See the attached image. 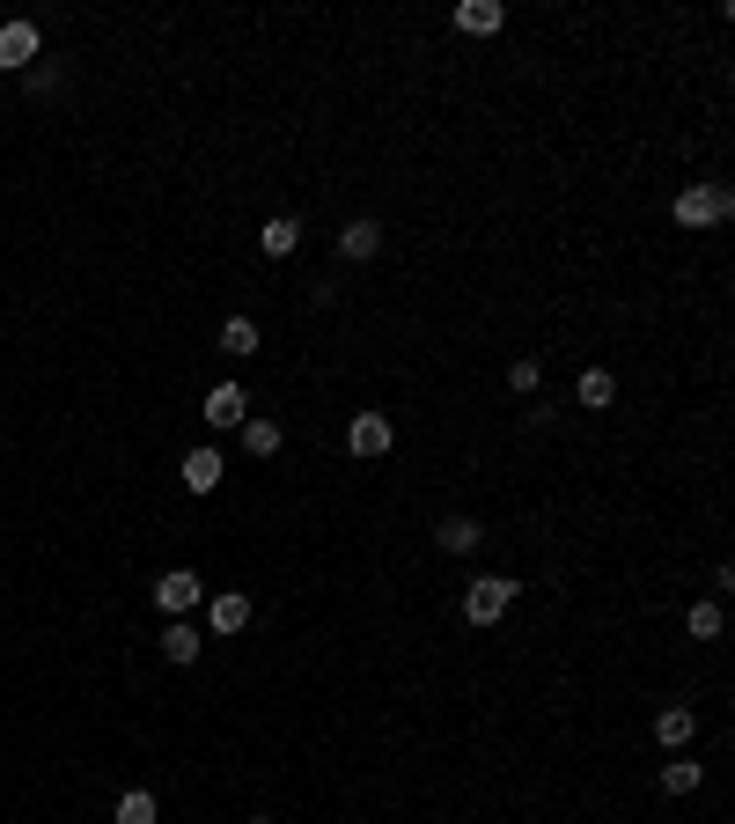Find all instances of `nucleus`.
<instances>
[{
  "label": "nucleus",
  "mask_w": 735,
  "mask_h": 824,
  "mask_svg": "<svg viewBox=\"0 0 735 824\" xmlns=\"http://www.w3.org/2000/svg\"><path fill=\"white\" fill-rule=\"evenodd\" d=\"M44 60V30L30 16L15 22H0V74H30V66Z\"/></svg>",
  "instance_id": "2"
},
{
  "label": "nucleus",
  "mask_w": 735,
  "mask_h": 824,
  "mask_svg": "<svg viewBox=\"0 0 735 824\" xmlns=\"http://www.w3.org/2000/svg\"><path fill=\"white\" fill-rule=\"evenodd\" d=\"M155 817H163V803H155L147 787H125L118 795V824H155Z\"/></svg>",
  "instance_id": "17"
},
{
  "label": "nucleus",
  "mask_w": 735,
  "mask_h": 824,
  "mask_svg": "<svg viewBox=\"0 0 735 824\" xmlns=\"http://www.w3.org/2000/svg\"><path fill=\"white\" fill-rule=\"evenodd\" d=\"M244 450L272 456V450H280V420H244Z\"/></svg>",
  "instance_id": "18"
},
{
  "label": "nucleus",
  "mask_w": 735,
  "mask_h": 824,
  "mask_svg": "<svg viewBox=\"0 0 735 824\" xmlns=\"http://www.w3.org/2000/svg\"><path fill=\"white\" fill-rule=\"evenodd\" d=\"M670 214H676V228H714V222H728V214H735V192L728 185H684Z\"/></svg>",
  "instance_id": "1"
},
{
  "label": "nucleus",
  "mask_w": 735,
  "mask_h": 824,
  "mask_svg": "<svg viewBox=\"0 0 735 824\" xmlns=\"http://www.w3.org/2000/svg\"><path fill=\"white\" fill-rule=\"evenodd\" d=\"M434 545H442V553H478V523H470V515H449V523L434 531Z\"/></svg>",
  "instance_id": "14"
},
{
  "label": "nucleus",
  "mask_w": 735,
  "mask_h": 824,
  "mask_svg": "<svg viewBox=\"0 0 735 824\" xmlns=\"http://www.w3.org/2000/svg\"><path fill=\"white\" fill-rule=\"evenodd\" d=\"M684 626H692V640H714V634H721V604H714V597L692 604V611H684Z\"/></svg>",
  "instance_id": "20"
},
{
  "label": "nucleus",
  "mask_w": 735,
  "mask_h": 824,
  "mask_svg": "<svg viewBox=\"0 0 735 824\" xmlns=\"http://www.w3.org/2000/svg\"><path fill=\"white\" fill-rule=\"evenodd\" d=\"M692 737H698V714H692V707H662V714H654V743H670V751H684Z\"/></svg>",
  "instance_id": "10"
},
{
  "label": "nucleus",
  "mask_w": 735,
  "mask_h": 824,
  "mask_svg": "<svg viewBox=\"0 0 735 824\" xmlns=\"http://www.w3.org/2000/svg\"><path fill=\"white\" fill-rule=\"evenodd\" d=\"M258 250H266V258H294V250H302V222H294V214H272V222L258 228Z\"/></svg>",
  "instance_id": "8"
},
{
  "label": "nucleus",
  "mask_w": 735,
  "mask_h": 824,
  "mask_svg": "<svg viewBox=\"0 0 735 824\" xmlns=\"http://www.w3.org/2000/svg\"><path fill=\"white\" fill-rule=\"evenodd\" d=\"M221 347L228 353H258V325H250V317H221Z\"/></svg>",
  "instance_id": "19"
},
{
  "label": "nucleus",
  "mask_w": 735,
  "mask_h": 824,
  "mask_svg": "<svg viewBox=\"0 0 735 824\" xmlns=\"http://www.w3.org/2000/svg\"><path fill=\"white\" fill-rule=\"evenodd\" d=\"M250 824H266V817H250Z\"/></svg>",
  "instance_id": "23"
},
{
  "label": "nucleus",
  "mask_w": 735,
  "mask_h": 824,
  "mask_svg": "<svg viewBox=\"0 0 735 824\" xmlns=\"http://www.w3.org/2000/svg\"><path fill=\"white\" fill-rule=\"evenodd\" d=\"M184 486H191V494H214V486H221V450H191V456H184Z\"/></svg>",
  "instance_id": "12"
},
{
  "label": "nucleus",
  "mask_w": 735,
  "mask_h": 824,
  "mask_svg": "<svg viewBox=\"0 0 735 824\" xmlns=\"http://www.w3.org/2000/svg\"><path fill=\"white\" fill-rule=\"evenodd\" d=\"M163 656L177 662V670H184V662H199V656H206L199 626H184V618H169V626H163Z\"/></svg>",
  "instance_id": "11"
},
{
  "label": "nucleus",
  "mask_w": 735,
  "mask_h": 824,
  "mask_svg": "<svg viewBox=\"0 0 735 824\" xmlns=\"http://www.w3.org/2000/svg\"><path fill=\"white\" fill-rule=\"evenodd\" d=\"M508 391H537V361H515V369H508Z\"/></svg>",
  "instance_id": "22"
},
{
  "label": "nucleus",
  "mask_w": 735,
  "mask_h": 824,
  "mask_svg": "<svg viewBox=\"0 0 735 824\" xmlns=\"http://www.w3.org/2000/svg\"><path fill=\"white\" fill-rule=\"evenodd\" d=\"M199 597H206V581L191 575V567H169V575L155 581V611H169V618H184Z\"/></svg>",
  "instance_id": "5"
},
{
  "label": "nucleus",
  "mask_w": 735,
  "mask_h": 824,
  "mask_svg": "<svg viewBox=\"0 0 735 824\" xmlns=\"http://www.w3.org/2000/svg\"><path fill=\"white\" fill-rule=\"evenodd\" d=\"M500 22H508L500 0H464V8H456V30H464V38H493Z\"/></svg>",
  "instance_id": "9"
},
{
  "label": "nucleus",
  "mask_w": 735,
  "mask_h": 824,
  "mask_svg": "<svg viewBox=\"0 0 735 824\" xmlns=\"http://www.w3.org/2000/svg\"><path fill=\"white\" fill-rule=\"evenodd\" d=\"M383 250V222H346V236H339V258H375Z\"/></svg>",
  "instance_id": "13"
},
{
  "label": "nucleus",
  "mask_w": 735,
  "mask_h": 824,
  "mask_svg": "<svg viewBox=\"0 0 735 824\" xmlns=\"http://www.w3.org/2000/svg\"><path fill=\"white\" fill-rule=\"evenodd\" d=\"M206 420H214V428H244L250 420V391L244 383H236V375H221V383H214V391H206Z\"/></svg>",
  "instance_id": "4"
},
{
  "label": "nucleus",
  "mask_w": 735,
  "mask_h": 824,
  "mask_svg": "<svg viewBox=\"0 0 735 824\" xmlns=\"http://www.w3.org/2000/svg\"><path fill=\"white\" fill-rule=\"evenodd\" d=\"M698 781H706V765H692L684 751H676V759L662 765V787H670V795H698Z\"/></svg>",
  "instance_id": "15"
},
{
  "label": "nucleus",
  "mask_w": 735,
  "mask_h": 824,
  "mask_svg": "<svg viewBox=\"0 0 735 824\" xmlns=\"http://www.w3.org/2000/svg\"><path fill=\"white\" fill-rule=\"evenodd\" d=\"M22 89H30V96H52V89H60V74H52V66H30V74H22Z\"/></svg>",
  "instance_id": "21"
},
{
  "label": "nucleus",
  "mask_w": 735,
  "mask_h": 824,
  "mask_svg": "<svg viewBox=\"0 0 735 824\" xmlns=\"http://www.w3.org/2000/svg\"><path fill=\"white\" fill-rule=\"evenodd\" d=\"M573 391H581V405H589V412H603V405L618 398V375H611V369H589L581 383H573Z\"/></svg>",
  "instance_id": "16"
},
{
  "label": "nucleus",
  "mask_w": 735,
  "mask_h": 824,
  "mask_svg": "<svg viewBox=\"0 0 735 824\" xmlns=\"http://www.w3.org/2000/svg\"><path fill=\"white\" fill-rule=\"evenodd\" d=\"M206 626H214V634H244V626H250V597H244V589L206 597Z\"/></svg>",
  "instance_id": "7"
},
{
  "label": "nucleus",
  "mask_w": 735,
  "mask_h": 824,
  "mask_svg": "<svg viewBox=\"0 0 735 824\" xmlns=\"http://www.w3.org/2000/svg\"><path fill=\"white\" fill-rule=\"evenodd\" d=\"M508 604H515V581H508V575H478V581L464 589V618H470V626L508 618Z\"/></svg>",
  "instance_id": "3"
},
{
  "label": "nucleus",
  "mask_w": 735,
  "mask_h": 824,
  "mask_svg": "<svg viewBox=\"0 0 735 824\" xmlns=\"http://www.w3.org/2000/svg\"><path fill=\"white\" fill-rule=\"evenodd\" d=\"M390 442H397V428H390V412H361V420L346 428V450H353V456H383Z\"/></svg>",
  "instance_id": "6"
}]
</instances>
